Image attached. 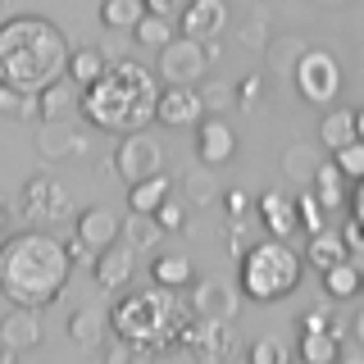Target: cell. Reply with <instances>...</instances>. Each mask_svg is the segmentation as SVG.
Instances as JSON below:
<instances>
[{
    "label": "cell",
    "instance_id": "obj_41",
    "mask_svg": "<svg viewBox=\"0 0 364 364\" xmlns=\"http://www.w3.org/2000/svg\"><path fill=\"white\" fill-rule=\"evenodd\" d=\"M350 219H360L364 223V178L350 187Z\"/></svg>",
    "mask_w": 364,
    "mask_h": 364
},
{
    "label": "cell",
    "instance_id": "obj_13",
    "mask_svg": "<svg viewBox=\"0 0 364 364\" xmlns=\"http://www.w3.org/2000/svg\"><path fill=\"white\" fill-rule=\"evenodd\" d=\"M196 155H200V164H210V168H219L237 155V132L223 114H205L196 123Z\"/></svg>",
    "mask_w": 364,
    "mask_h": 364
},
{
    "label": "cell",
    "instance_id": "obj_11",
    "mask_svg": "<svg viewBox=\"0 0 364 364\" xmlns=\"http://www.w3.org/2000/svg\"><path fill=\"white\" fill-rule=\"evenodd\" d=\"M200 119H205V96H200V91L182 87V82H164L155 123H164V128H196Z\"/></svg>",
    "mask_w": 364,
    "mask_h": 364
},
{
    "label": "cell",
    "instance_id": "obj_35",
    "mask_svg": "<svg viewBox=\"0 0 364 364\" xmlns=\"http://www.w3.org/2000/svg\"><path fill=\"white\" fill-rule=\"evenodd\" d=\"M250 364H287V346L273 341V337L255 341V346H250Z\"/></svg>",
    "mask_w": 364,
    "mask_h": 364
},
{
    "label": "cell",
    "instance_id": "obj_4",
    "mask_svg": "<svg viewBox=\"0 0 364 364\" xmlns=\"http://www.w3.org/2000/svg\"><path fill=\"white\" fill-rule=\"evenodd\" d=\"M68 55L73 46L46 14H14L0 23V82L37 96L68 73Z\"/></svg>",
    "mask_w": 364,
    "mask_h": 364
},
{
    "label": "cell",
    "instance_id": "obj_9",
    "mask_svg": "<svg viewBox=\"0 0 364 364\" xmlns=\"http://www.w3.org/2000/svg\"><path fill=\"white\" fill-rule=\"evenodd\" d=\"M18 210H23V219H32L37 228H50V223H68V219H73V200H68V191L50 173H32L28 182H23Z\"/></svg>",
    "mask_w": 364,
    "mask_h": 364
},
{
    "label": "cell",
    "instance_id": "obj_42",
    "mask_svg": "<svg viewBox=\"0 0 364 364\" xmlns=\"http://www.w3.org/2000/svg\"><path fill=\"white\" fill-rule=\"evenodd\" d=\"M200 96H205V109H210V105H223L232 91H228V87H210V91H200Z\"/></svg>",
    "mask_w": 364,
    "mask_h": 364
},
{
    "label": "cell",
    "instance_id": "obj_32",
    "mask_svg": "<svg viewBox=\"0 0 364 364\" xmlns=\"http://www.w3.org/2000/svg\"><path fill=\"white\" fill-rule=\"evenodd\" d=\"M0 114H5V119H41L37 96H32V91L9 87V82H0Z\"/></svg>",
    "mask_w": 364,
    "mask_h": 364
},
{
    "label": "cell",
    "instance_id": "obj_31",
    "mask_svg": "<svg viewBox=\"0 0 364 364\" xmlns=\"http://www.w3.org/2000/svg\"><path fill=\"white\" fill-rule=\"evenodd\" d=\"M100 328H109V318L100 314L96 305H82V310L68 314V341H77V346H96Z\"/></svg>",
    "mask_w": 364,
    "mask_h": 364
},
{
    "label": "cell",
    "instance_id": "obj_18",
    "mask_svg": "<svg viewBox=\"0 0 364 364\" xmlns=\"http://www.w3.org/2000/svg\"><path fill=\"white\" fill-rule=\"evenodd\" d=\"M301 255H305V264L314 273H323V269L341 264V259H350V246H346V237H341L337 228H318V232H310V242H305Z\"/></svg>",
    "mask_w": 364,
    "mask_h": 364
},
{
    "label": "cell",
    "instance_id": "obj_44",
    "mask_svg": "<svg viewBox=\"0 0 364 364\" xmlns=\"http://www.w3.org/2000/svg\"><path fill=\"white\" fill-rule=\"evenodd\" d=\"M355 337H360V346H364V310L355 314Z\"/></svg>",
    "mask_w": 364,
    "mask_h": 364
},
{
    "label": "cell",
    "instance_id": "obj_10",
    "mask_svg": "<svg viewBox=\"0 0 364 364\" xmlns=\"http://www.w3.org/2000/svg\"><path fill=\"white\" fill-rule=\"evenodd\" d=\"M114 173H119L123 182H141V178H151V173H164V146L155 141L151 132H128L123 136V146L114 151Z\"/></svg>",
    "mask_w": 364,
    "mask_h": 364
},
{
    "label": "cell",
    "instance_id": "obj_33",
    "mask_svg": "<svg viewBox=\"0 0 364 364\" xmlns=\"http://www.w3.org/2000/svg\"><path fill=\"white\" fill-rule=\"evenodd\" d=\"M333 159H337V168H341L350 182L364 178V141H360V136H355V141H346L341 151H333Z\"/></svg>",
    "mask_w": 364,
    "mask_h": 364
},
{
    "label": "cell",
    "instance_id": "obj_7",
    "mask_svg": "<svg viewBox=\"0 0 364 364\" xmlns=\"http://www.w3.org/2000/svg\"><path fill=\"white\" fill-rule=\"evenodd\" d=\"M210 64H214V50H210V41H196V37H178L168 41V46H159V64H155V73L164 77V82H182V87H196L205 73H210Z\"/></svg>",
    "mask_w": 364,
    "mask_h": 364
},
{
    "label": "cell",
    "instance_id": "obj_28",
    "mask_svg": "<svg viewBox=\"0 0 364 364\" xmlns=\"http://www.w3.org/2000/svg\"><path fill=\"white\" fill-rule=\"evenodd\" d=\"M178 18H168V14H151V9H146L141 14V23H136L132 28V41H141V46H151V50H159V46H168L178 37Z\"/></svg>",
    "mask_w": 364,
    "mask_h": 364
},
{
    "label": "cell",
    "instance_id": "obj_5",
    "mask_svg": "<svg viewBox=\"0 0 364 364\" xmlns=\"http://www.w3.org/2000/svg\"><path fill=\"white\" fill-rule=\"evenodd\" d=\"M242 296L255 305H273L282 296H291L305 278V255L291 250L287 237H269V242H255L242 250Z\"/></svg>",
    "mask_w": 364,
    "mask_h": 364
},
{
    "label": "cell",
    "instance_id": "obj_46",
    "mask_svg": "<svg viewBox=\"0 0 364 364\" xmlns=\"http://www.w3.org/2000/svg\"><path fill=\"white\" fill-rule=\"evenodd\" d=\"M5 223H9V214H5V205H0V232H5Z\"/></svg>",
    "mask_w": 364,
    "mask_h": 364
},
{
    "label": "cell",
    "instance_id": "obj_8",
    "mask_svg": "<svg viewBox=\"0 0 364 364\" xmlns=\"http://www.w3.org/2000/svg\"><path fill=\"white\" fill-rule=\"evenodd\" d=\"M119 237H123L119 214L105 210V205H87V210L73 219V242H68V250H73L77 264H96V255L105 246H114Z\"/></svg>",
    "mask_w": 364,
    "mask_h": 364
},
{
    "label": "cell",
    "instance_id": "obj_20",
    "mask_svg": "<svg viewBox=\"0 0 364 364\" xmlns=\"http://www.w3.org/2000/svg\"><path fill=\"white\" fill-rule=\"evenodd\" d=\"M301 360L305 364H337L341 360V333L337 328H301Z\"/></svg>",
    "mask_w": 364,
    "mask_h": 364
},
{
    "label": "cell",
    "instance_id": "obj_24",
    "mask_svg": "<svg viewBox=\"0 0 364 364\" xmlns=\"http://www.w3.org/2000/svg\"><path fill=\"white\" fill-rule=\"evenodd\" d=\"M151 282H159V287H168V291H187L191 282H196V269H191L187 255H159L151 264Z\"/></svg>",
    "mask_w": 364,
    "mask_h": 364
},
{
    "label": "cell",
    "instance_id": "obj_23",
    "mask_svg": "<svg viewBox=\"0 0 364 364\" xmlns=\"http://www.w3.org/2000/svg\"><path fill=\"white\" fill-rule=\"evenodd\" d=\"M318 282H323V291L333 296V301H350V296L364 291V269L355 264V259H341V264L318 273Z\"/></svg>",
    "mask_w": 364,
    "mask_h": 364
},
{
    "label": "cell",
    "instance_id": "obj_12",
    "mask_svg": "<svg viewBox=\"0 0 364 364\" xmlns=\"http://www.w3.org/2000/svg\"><path fill=\"white\" fill-rule=\"evenodd\" d=\"M228 0H187L178 14L182 37H196V41H219L228 28Z\"/></svg>",
    "mask_w": 364,
    "mask_h": 364
},
{
    "label": "cell",
    "instance_id": "obj_34",
    "mask_svg": "<svg viewBox=\"0 0 364 364\" xmlns=\"http://www.w3.org/2000/svg\"><path fill=\"white\" fill-rule=\"evenodd\" d=\"M296 205H301V228H305V232H318V228H328V210L318 205L314 191H301V196H296Z\"/></svg>",
    "mask_w": 364,
    "mask_h": 364
},
{
    "label": "cell",
    "instance_id": "obj_14",
    "mask_svg": "<svg viewBox=\"0 0 364 364\" xmlns=\"http://www.w3.org/2000/svg\"><path fill=\"white\" fill-rule=\"evenodd\" d=\"M255 219H259V228H264L269 237H287L291 242V232L301 228V205H296L291 191L273 187V191H264V196L255 200Z\"/></svg>",
    "mask_w": 364,
    "mask_h": 364
},
{
    "label": "cell",
    "instance_id": "obj_19",
    "mask_svg": "<svg viewBox=\"0 0 364 364\" xmlns=\"http://www.w3.org/2000/svg\"><path fill=\"white\" fill-rule=\"evenodd\" d=\"M346 173L337 168V159H323V164L314 168V196H318V205H323L328 214L333 210H341V205H350V191H346Z\"/></svg>",
    "mask_w": 364,
    "mask_h": 364
},
{
    "label": "cell",
    "instance_id": "obj_27",
    "mask_svg": "<svg viewBox=\"0 0 364 364\" xmlns=\"http://www.w3.org/2000/svg\"><path fill=\"white\" fill-rule=\"evenodd\" d=\"M191 305H196L200 318H232V314H237V301H232V296H223L219 282H196Z\"/></svg>",
    "mask_w": 364,
    "mask_h": 364
},
{
    "label": "cell",
    "instance_id": "obj_2",
    "mask_svg": "<svg viewBox=\"0 0 364 364\" xmlns=\"http://www.w3.org/2000/svg\"><path fill=\"white\" fill-rule=\"evenodd\" d=\"M196 305L182 301V291H168L151 282V291H123L109 310V333L119 341L136 346L141 360L155 355H182L191 323H196Z\"/></svg>",
    "mask_w": 364,
    "mask_h": 364
},
{
    "label": "cell",
    "instance_id": "obj_39",
    "mask_svg": "<svg viewBox=\"0 0 364 364\" xmlns=\"http://www.w3.org/2000/svg\"><path fill=\"white\" fill-rule=\"evenodd\" d=\"M341 237H346L350 255H355V250H364V223H360V219H346V228H341Z\"/></svg>",
    "mask_w": 364,
    "mask_h": 364
},
{
    "label": "cell",
    "instance_id": "obj_1",
    "mask_svg": "<svg viewBox=\"0 0 364 364\" xmlns=\"http://www.w3.org/2000/svg\"><path fill=\"white\" fill-rule=\"evenodd\" d=\"M73 278V250L46 228H28L0 242V296L9 305L46 310L55 305Z\"/></svg>",
    "mask_w": 364,
    "mask_h": 364
},
{
    "label": "cell",
    "instance_id": "obj_40",
    "mask_svg": "<svg viewBox=\"0 0 364 364\" xmlns=\"http://www.w3.org/2000/svg\"><path fill=\"white\" fill-rule=\"evenodd\" d=\"M182 5H187V0H146V9H151V14H168V18H178Z\"/></svg>",
    "mask_w": 364,
    "mask_h": 364
},
{
    "label": "cell",
    "instance_id": "obj_45",
    "mask_svg": "<svg viewBox=\"0 0 364 364\" xmlns=\"http://www.w3.org/2000/svg\"><path fill=\"white\" fill-rule=\"evenodd\" d=\"M355 132H360V141H364V105L355 109Z\"/></svg>",
    "mask_w": 364,
    "mask_h": 364
},
{
    "label": "cell",
    "instance_id": "obj_43",
    "mask_svg": "<svg viewBox=\"0 0 364 364\" xmlns=\"http://www.w3.org/2000/svg\"><path fill=\"white\" fill-rule=\"evenodd\" d=\"M14 355H18V346H14L5 333H0V364H14Z\"/></svg>",
    "mask_w": 364,
    "mask_h": 364
},
{
    "label": "cell",
    "instance_id": "obj_30",
    "mask_svg": "<svg viewBox=\"0 0 364 364\" xmlns=\"http://www.w3.org/2000/svg\"><path fill=\"white\" fill-rule=\"evenodd\" d=\"M146 14V0H100V23L109 32H132Z\"/></svg>",
    "mask_w": 364,
    "mask_h": 364
},
{
    "label": "cell",
    "instance_id": "obj_26",
    "mask_svg": "<svg viewBox=\"0 0 364 364\" xmlns=\"http://www.w3.org/2000/svg\"><path fill=\"white\" fill-rule=\"evenodd\" d=\"M105 50H96V46H73V55H68V77H73L77 87H91L100 73H105Z\"/></svg>",
    "mask_w": 364,
    "mask_h": 364
},
{
    "label": "cell",
    "instance_id": "obj_29",
    "mask_svg": "<svg viewBox=\"0 0 364 364\" xmlns=\"http://www.w3.org/2000/svg\"><path fill=\"white\" fill-rule=\"evenodd\" d=\"M132 219H123V242H128L132 250H151V246H159V237H164V223L155 219V214H136V210H128Z\"/></svg>",
    "mask_w": 364,
    "mask_h": 364
},
{
    "label": "cell",
    "instance_id": "obj_3",
    "mask_svg": "<svg viewBox=\"0 0 364 364\" xmlns=\"http://www.w3.org/2000/svg\"><path fill=\"white\" fill-rule=\"evenodd\" d=\"M164 77L136 60H109L105 73L82 91V119L100 132H141L155 123Z\"/></svg>",
    "mask_w": 364,
    "mask_h": 364
},
{
    "label": "cell",
    "instance_id": "obj_21",
    "mask_svg": "<svg viewBox=\"0 0 364 364\" xmlns=\"http://www.w3.org/2000/svg\"><path fill=\"white\" fill-rule=\"evenodd\" d=\"M0 333L14 341L18 350L41 346V310H32V305H14V310H9V318L0 323Z\"/></svg>",
    "mask_w": 364,
    "mask_h": 364
},
{
    "label": "cell",
    "instance_id": "obj_15",
    "mask_svg": "<svg viewBox=\"0 0 364 364\" xmlns=\"http://www.w3.org/2000/svg\"><path fill=\"white\" fill-rule=\"evenodd\" d=\"M132 273H136V250L123 242H114V246H105L96 255V264H91V278H96V287L100 291H123L132 282Z\"/></svg>",
    "mask_w": 364,
    "mask_h": 364
},
{
    "label": "cell",
    "instance_id": "obj_47",
    "mask_svg": "<svg viewBox=\"0 0 364 364\" xmlns=\"http://www.w3.org/2000/svg\"><path fill=\"white\" fill-rule=\"evenodd\" d=\"M333 5H341V0H333Z\"/></svg>",
    "mask_w": 364,
    "mask_h": 364
},
{
    "label": "cell",
    "instance_id": "obj_17",
    "mask_svg": "<svg viewBox=\"0 0 364 364\" xmlns=\"http://www.w3.org/2000/svg\"><path fill=\"white\" fill-rule=\"evenodd\" d=\"M37 109H41V119H73V114H82V87L64 73L60 82L37 91Z\"/></svg>",
    "mask_w": 364,
    "mask_h": 364
},
{
    "label": "cell",
    "instance_id": "obj_6",
    "mask_svg": "<svg viewBox=\"0 0 364 364\" xmlns=\"http://www.w3.org/2000/svg\"><path fill=\"white\" fill-rule=\"evenodd\" d=\"M291 73H296L301 100H310V105H318V109H328L341 96V64H337L333 50H318V46L301 50V60H296Z\"/></svg>",
    "mask_w": 364,
    "mask_h": 364
},
{
    "label": "cell",
    "instance_id": "obj_38",
    "mask_svg": "<svg viewBox=\"0 0 364 364\" xmlns=\"http://www.w3.org/2000/svg\"><path fill=\"white\" fill-rule=\"evenodd\" d=\"M223 210L232 214V219H242V214L250 210V196H246V191H237V187H232V191L223 196Z\"/></svg>",
    "mask_w": 364,
    "mask_h": 364
},
{
    "label": "cell",
    "instance_id": "obj_16",
    "mask_svg": "<svg viewBox=\"0 0 364 364\" xmlns=\"http://www.w3.org/2000/svg\"><path fill=\"white\" fill-rule=\"evenodd\" d=\"M37 151H41L46 159L82 155V151H87V132H77L73 119H41V128H37Z\"/></svg>",
    "mask_w": 364,
    "mask_h": 364
},
{
    "label": "cell",
    "instance_id": "obj_36",
    "mask_svg": "<svg viewBox=\"0 0 364 364\" xmlns=\"http://www.w3.org/2000/svg\"><path fill=\"white\" fill-rule=\"evenodd\" d=\"M155 219L164 223V232H182V223H187V210H182V200H178V196H168V200L155 210Z\"/></svg>",
    "mask_w": 364,
    "mask_h": 364
},
{
    "label": "cell",
    "instance_id": "obj_37",
    "mask_svg": "<svg viewBox=\"0 0 364 364\" xmlns=\"http://www.w3.org/2000/svg\"><path fill=\"white\" fill-rule=\"evenodd\" d=\"M259 96H264V82H259L255 73H250V77H242V82H237V100H242V109H250V114H255Z\"/></svg>",
    "mask_w": 364,
    "mask_h": 364
},
{
    "label": "cell",
    "instance_id": "obj_25",
    "mask_svg": "<svg viewBox=\"0 0 364 364\" xmlns=\"http://www.w3.org/2000/svg\"><path fill=\"white\" fill-rule=\"evenodd\" d=\"M355 109H328L323 123H318V141L328 146V151H341L346 141H355Z\"/></svg>",
    "mask_w": 364,
    "mask_h": 364
},
{
    "label": "cell",
    "instance_id": "obj_22",
    "mask_svg": "<svg viewBox=\"0 0 364 364\" xmlns=\"http://www.w3.org/2000/svg\"><path fill=\"white\" fill-rule=\"evenodd\" d=\"M168 196H173V178H168V173H151V178H141V182H132V187H128V210L155 214Z\"/></svg>",
    "mask_w": 364,
    "mask_h": 364
}]
</instances>
